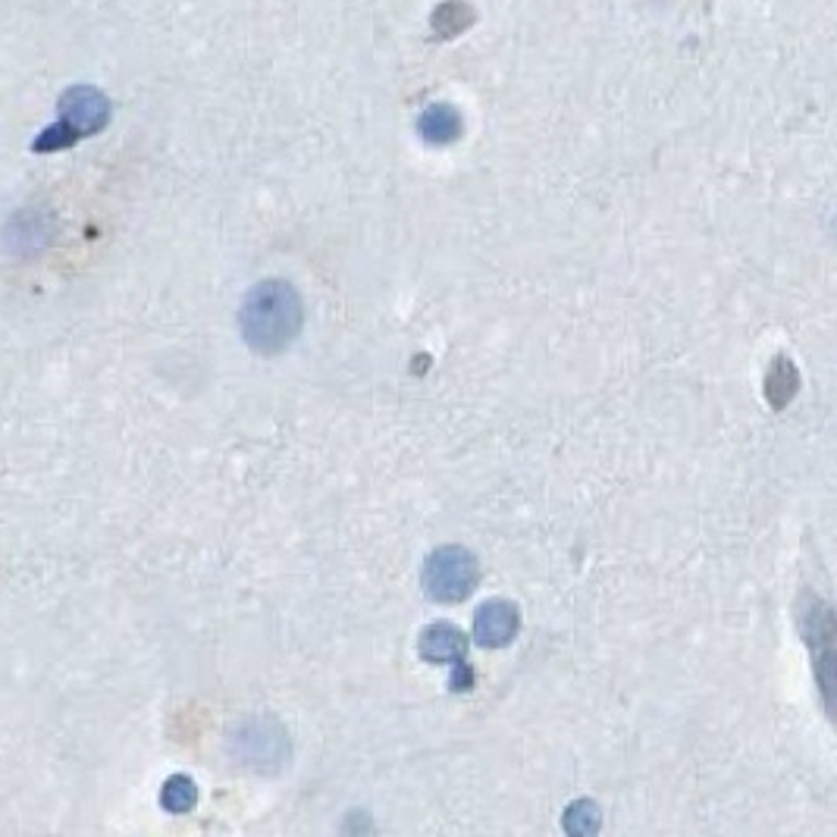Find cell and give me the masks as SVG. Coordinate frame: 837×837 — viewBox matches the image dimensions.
Here are the masks:
<instances>
[{
	"mask_svg": "<svg viewBox=\"0 0 837 837\" xmlns=\"http://www.w3.org/2000/svg\"><path fill=\"white\" fill-rule=\"evenodd\" d=\"M242 336L257 354H279L302 333L304 307L299 292L282 279H264L248 292L239 314Z\"/></svg>",
	"mask_w": 837,
	"mask_h": 837,
	"instance_id": "cell-1",
	"label": "cell"
},
{
	"mask_svg": "<svg viewBox=\"0 0 837 837\" xmlns=\"http://www.w3.org/2000/svg\"><path fill=\"white\" fill-rule=\"evenodd\" d=\"M480 578L477 558L470 556L462 546H442L433 556L427 558L423 568V590L430 600L437 603H462L465 596L474 593Z\"/></svg>",
	"mask_w": 837,
	"mask_h": 837,
	"instance_id": "cell-2",
	"label": "cell"
},
{
	"mask_svg": "<svg viewBox=\"0 0 837 837\" xmlns=\"http://www.w3.org/2000/svg\"><path fill=\"white\" fill-rule=\"evenodd\" d=\"M60 111H63V117L60 123L54 126V129H47L42 139L35 141V148L38 151H54V148H63V144H72L75 139H82V136H92L97 132L104 123H107V114H111V107H107V97L101 92H94V89H72L67 97H63V104H60Z\"/></svg>",
	"mask_w": 837,
	"mask_h": 837,
	"instance_id": "cell-3",
	"label": "cell"
},
{
	"mask_svg": "<svg viewBox=\"0 0 837 837\" xmlns=\"http://www.w3.org/2000/svg\"><path fill=\"white\" fill-rule=\"evenodd\" d=\"M518 625H521L518 608L512 603H505V600H492V603L477 608V615H474V637H477L480 647L499 650V647L512 643L514 633H518Z\"/></svg>",
	"mask_w": 837,
	"mask_h": 837,
	"instance_id": "cell-4",
	"label": "cell"
},
{
	"mask_svg": "<svg viewBox=\"0 0 837 837\" xmlns=\"http://www.w3.org/2000/svg\"><path fill=\"white\" fill-rule=\"evenodd\" d=\"M420 659L430 665H462L467 652V640L455 625H430L420 633Z\"/></svg>",
	"mask_w": 837,
	"mask_h": 837,
	"instance_id": "cell-5",
	"label": "cell"
},
{
	"mask_svg": "<svg viewBox=\"0 0 837 837\" xmlns=\"http://www.w3.org/2000/svg\"><path fill=\"white\" fill-rule=\"evenodd\" d=\"M462 129H465L462 114L452 104H433L418 119L420 139L427 141V144H452V141L462 136Z\"/></svg>",
	"mask_w": 837,
	"mask_h": 837,
	"instance_id": "cell-6",
	"label": "cell"
},
{
	"mask_svg": "<svg viewBox=\"0 0 837 837\" xmlns=\"http://www.w3.org/2000/svg\"><path fill=\"white\" fill-rule=\"evenodd\" d=\"M161 803L166 813H188V810L198 803V788H195V781L186 778V775H173V778L163 784Z\"/></svg>",
	"mask_w": 837,
	"mask_h": 837,
	"instance_id": "cell-7",
	"label": "cell"
},
{
	"mask_svg": "<svg viewBox=\"0 0 837 837\" xmlns=\"http://www.w3.org/2000/svg\"><path fill=\"white\" fill-rule=\"evenodd\" d=\"M565 828L571 835H593L600 828V806L590 803V800L571 803V810L565 813Z\"/></svg>",
	"mask_w": 837,
	"mask_h": 837,
	"instance_id": "cell-8",
	"label": "cell"
},
{
	"mask_svg": "<svg viewBox=\"0 0 837 837\" xmlns=\"http://www.w3.org/2000/svg\"><path fill=\"white\" fill-rule=\"evenodd\" d=\"M462 13H467V3H462V0H449L445 7H440V10L433 13V28H437V35L449 38V35H455V32L467 28L465 20H462Z\"/></svg>",
	"mask_w": 837,
	"mask_h": 837,
	"instance_id": "cell-9",
	"label": "cell"
}]
</instances>
